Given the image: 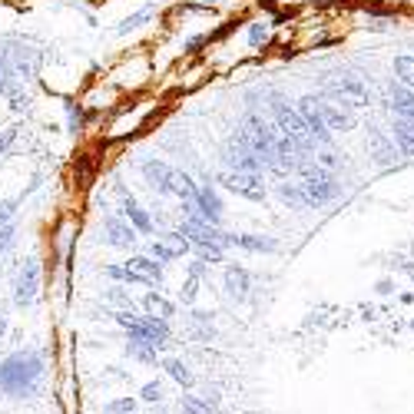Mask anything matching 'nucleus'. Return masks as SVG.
<instances>
[{"label": "nucleus", "mask_w": 414, "mask_h": 414, "mask_svg": "<svg viewBox=\"0 0 414 414\" xmlns=\"http://www.w3.org/2000/svg\"><path fill=\"white\" fill-rule=\"evenodd\" d=\"M139 398H143V401H163V391H159L156 381H149V385L139 388Z\"/></svg>", "instance_id": "nucleus-29"}, {"label": "nucleus", "mask_w": 414, "mask_h": 414, "mask_svg": "<svg viewBox=\"0 0 414 414\" xmlns=\"http://www.w3.org/2000/svg\"><path fill=\"white\" fill-rule=\"evenodd\" d=\"M14 216H17V199H3V202H0V229H3V225H14Z\"/></svg>", "instance_id": "nucleus-27"}, {"label": "nucleus", "mask_w": 414, "mask_h": 414, "mask_svg": "<svg viewBox=\"0 0 414 414\" xmlns=\"http://www.w3.org/2000/svg\"><path fill=\"white\" fill-rule=\"evenodd\" d=\"M193 202H196V209H199V216H202L206 222H212V225L219 222V216H222V202H219V196L212 193L209 186H199V193H196Z\"/></svg>", "instance_id": "nucleus-9"}, {"label": "nucleus", "mask_w": 414, "mask_h": 414, "mask_svg": "<svg viewBox=\"0 0 414 414\" xmlns=\"http://www.w3.org/2000/svg\"><path fill=\"white\" fill-rule=\"evenodd\" d=\"M378 292H381V295H391V292H395V282H378Z\"/></svg>", "instance_id": "nucleus-33"}, {"label": "nucleus", "mask_w": 414, "mask_h": 414, "mask_svg": "<svg viewBox=\"0 0 414 414\" xmlns=\"http://www.w3.org/2000/svg\"><path fill=\"white\" fill-rule=\"evenodd\" d=\"M216 182H219L222 189H229V193L252 199V202H262V199H266V186H262V179L252 176V173H222Z\"/></svg>", "instance_id": "nucleus-4"}, {"label": "nucleus", "mask_w": 414, "mask_h": 414, "mask_svg": "<svg viewBox=\"0 0 414 414\" xmlns=\"http://www.w3.org/2000/svg\"><path fill=\"white\" fill-rule=\"evenodd\" d=\"M37 292H40V262L30 255V259H24V266L17 268V275H14V302H17V309L33 305Z\"/></svg>", "instance_id": "nucleus-3"}, {"label": "nucleus", "mask_w": 414, "mask_h": 414, "mask_svg": "<svg viewBox=\"0 0 414 414\" xmlns=\"http://www.w3.org/2000/svg\"><path fill=\"white\" fill-rule=\"evenodd\" d=\"M153 14H156L153 7H143L139 14H133V17H130V20H123V24H119V27H117V33H133L136 27H143L146 20H153Z\"/></svg>", "instance_id": "nucleus-22"}, {"label": "nucleus", "mask_w": 414, "mask_h": 414, "mask_svg": "<svg viewBox=\"0 0 414 414\" xmlns=\"http://www.w3.org/2000/svg\"><path fill=\"white\" fill-rule=\"evenodd\" d=\"M206 3H216V0H206Z\"/></svg>", "instance_id": "nucleus-37"}, {"label": "nucleus", "mask_w": 414, "mask_h": 414, "mask_svg": "<svg viewBox=\"0 0 414 414\" xmlns=\"http://www.w3.org/2000/svg\"><path fill=\"white\" fill-rule=\"evenodd\" d=\"M322 163H325V166H335V163H338V156H331V153H322Z\"/></svg>", "instance_id": "nucleus-34"}, {"label": "nucleus", "mask_w": 414, "mask_h": 414, "mask_svg": "<svg viewBox=\"0 0 414 414\" xmlns=\"http://www.w3.org/2000/svg\"><path fill=\"white\" fill-rule=\"evenodd\" d=\"M202 44H206V37H193V40H189V50H199Z\"/></svg>", "instance_id": "nucleus-35"}, {"label": "nucleus", "mask_w": 414, "mask_h": 414, "mask_svg": "<svg viewBox=\"0 0 414 414\" xmlns=\"http://www.w3.org/2000/svg\"><path fill=\"white\" fill-rule=\"evenodd\" d=\"M130 355H136L143 365H156V348H149L143 341H130Z\"/></svg>", "instance_id": "nucleus-23"}, {"label": "nucleus", "mask_w": 414, "mask_h": 414, "mask_svg": "<svg viewBox=\"0 0 414 414\" xmlns=\"http://www.w3.org/2000/svg\"><path fill=\"white\" fill-rule=\"evenodd\" d=\"M395 74H398V80L404 83V87L414 89V57L411 53H404V57L395 60Z\"/></svg>", "instance_id": "nucleus-21"}, {"label": "nucleus", "mask_w": 414, "mask_h": 414, "mask_svg": "<svg viewBox=\"0 0 414 414\" xmlns=\"http://www.w3.org/2000/svg\"><path fill=\"white\" fill-rule=\"evenodd\" d=\"M298 186L309 196V206H325V202H331V199L341 193L338 179L331 176L328 169H322V166L302 169V182H298Z\"/></svg>", "instance_id": "nucleus-2"}, {"label": "nucleus", "mask_w": 414, "mask_h": 414, "mask_svg": "<svg viewBox=\"0 0 414 414\" xmlns=\"http://www.w3.org/2000/svg\"><path fill=\"white\" fill-rule=\"evenodd\" d=\"M133 239H136V229L126 219H119V216L106 219V242H110V245H117V249H130Z\"/></svg>", "instance_id": "nucleus-8"}, {"label": "nucleus", "mask_w": 414, "mask_h": 414, "mask_svg": "<svg viewBox=\"0 0 414 414\" xmlns=\"http://www.w3.org/2000/svg\"><path fill=\"white\" fill-rule=\"evenodd\" d=\"M14 139H17V130H7V133H0V156L7 153V146H10Z\"/></svg>", "instance_id": "nucleus-32"}, {"label": "nucleus", "mask_w": 414, "mask_h": 414, "mask_svg": "<svg viewBox=\"0 0 414 414\" xmlns=\"http://www.w3.org/2000/svg\"><path fill=\"white\" fill-rule=\"evenodd\" d=\"M126 272L133 275V282H143V285H159L163 282V268L153 255H133L126 262Z\"/></svg>", "instance_id": "nucleus-7"}, {"label": "nucleus", "mask_w": 414, "mask_h": 414, "mask_svg": "<svg viewBox=\"0 0 414 414\" xmlns=\"http://www.w3.org/2000/svg\"><path fill=\"white\" fill-rule=\"evenodd\" d=\"M295 110L302 113V119H305V130H309L311 143H328V139H331V130L325 126V119L318 113V100H315V96H302Z\"/></svg>", "instance_id": "nucleus-5"}, {"label": "nucleus", "mask_w": 414, "mask_h": 414, "mask_svg": "<svg viewBox=\"0 0 414 414\" xmlns=\"http://www.w3.org/2000/svg\"><path fill=\"white\" fill-rule=\"evenodd\" d=\"M14 225H3V229H0V255H3V249H7V245H10V239H14Z\"/></svg>", "instance_id": "nucleus-31"}, {"label": "nucleus", "mask_w": 414, "mask_h": 414, "mask_svg": "<svg viewBox=\"0 0 414 414\" xmlns=\"http://www.w3.org/2000/svg\"><path fill=\"white\" fill-rule=\"evenodd\" d=\"M0 74H3V67H0Z\"/></svg>", "instance_id": "nucleus-38"}, {"label": "nucleus", "mask_w": 414, "mask_h": 414, "mask_svg": "<svg viewBox=\"0 0 414 414\" xmlns=\"http://www.w3.org/2000/svg\"><path fill=\"white\" fill-rule=\"evenodd\" d=\"M279 196H282V202H288L292 209H305V206H309V196H305V189H302V186H292V182H282Z\"/></svg>", "instance_id": "nucleus-18"}, {"label": "nucleus", "mask_w": 414, "mask_h": 414, "mask_svg": "<svg viewBox=\"0 0 414 414\" xmlns=\"http://www.w3.org/2000/svg\"><path fill=\"white\" fill-rule=\"evenodd\" d=\"M411 328H414V325H411Z\"/></svg>", "instance_id": "nucleus-39"}, {"label": "nucleus", "mask_w": 414, "mask_h": 414, "mask_svg": "<svg viewBox=\"0 0 414 414\" xmlns=\"http://www.w3.org/2000/svg\"><path fill=\"white\" fill-rule=\"evenodd\" d=\"M318 100V96H315ZM318 113H322V119H325L328 130H352V119H348V113H341L335 103H328V100H318Z\"/></svg>", "instance_id": "nucleus-14"}, {"label": "nucleus", "mask_w": 414, "mask_h": 414, "mask_svg": "<svg viewBox=\"0 0 414 414\" xmlns=\"http://www.w3.org/2000/svg\"><path fill=\"white\" fill-rule=\"evenodd\" d=\"M391 93V110L398 113V117H404V119H414V89L411 87H395L388 89Z\"/></svg>", "instance_id": "nucleus-13"}, {"label": "nucleus", "mask_w": 414, "mask_h": 414, "mask_svg": "<svg viewBox=\"0 0 414 414\" xmlns=\"http://www.w3.org/2000/svg\"><path fill=\"white\" fill-rule=\"evenodd\" d=\"M182 411L186 414H216V404L209 398H199V395H186V398H182Z\"/></svg>", "instance_id": "nucleus-20"}, {"label": "nucleus", "mask_w": 414, "mask_h": 414, "mask_svg": "<svg viewBox=\"0 0 414 414\" xmlns=\"http://www.w3.org/2000/svg\"><path fill=\"white\" fill-rule=\"evenodd\" d=\"M163 368L179 388H193V374H189V368H186V361H179V358H166Z\"/></svg>", "instance_id": "nucleus-16"}, {"label": "nucleus", "mask_w": 414, "mask_h": 414, "mask_svg": "<svg viewBox=\"0 0 414 414\" xmlns=\"http://www.w3.org/2000/svg\"><path fill=\"white\" fill-rule=\"evenodd\" d=\"M236 245L239 249H249V252H275L279 242L275 239H266V236H236Z\"/></svg>", "instance_id": "nucleus-17"}, {"label": "nucleus", "mask_w": 414, "mask_h": 414, "mask_svg": "<svg viewBox=\"0 0 414 414\" xmlns=\"http://www.w3.org/2000/svg\"><path fill=\"white\" fill-rule=\"evenodd\" d=\"M249 288H252V275L245 272V268H242V266H229V268H225V292H229V295L245 298V295H249Z\"/></svg>", "instance_id": "nucleus-10"}, {"label": "nucleus", "mask_w": 414, "mask_h": 414, "mask_svg": "<svg viewBox=\"0 0 414 414\" xmlns=\"http://www.w3.org/2000/svg\"><path fill=\"white\" fill-rule=\"evenodd\" d=\"M119 193H123V212H126V219L136 225V232H146L149 236V232H153V219H149V212H143L139 202H136L126 189H119Z\"/></svg>", "instance_id": "nucleus-11"}, {"label": "nucleus", "mask_w": 414, "mask_h": 414, "mask_svg": "<svg viewBox=\"0 0 414 414\" xmlns=\"http://www.w3.org/2000/svg\"><path fill=\"white\" fill-rule=\"evenodd\" d=\"M199 255L206 259V262H222V245H199Z\"/></svg>", "instance_id": "nucleus-30"}, {"label": "nucleus", "mask_w": 414, "mask_h": 414, "mask_svg": "<svg viewBox=\"0 0 414 414\" xmlns=\"http://www.w3.org/2000/svg\"><path fill=\"white\" fill-rule=\"evenodd\" d=\"M139 169H143V179H146L156 193L173 196V179H176V169H169V166L159 163V159H146Z\"/></svg>", "instance_id": "nucleus-6"}, {"label": "nucleus", "mask_w": 414, "mask_h": 414, "mask_svg": "<svg viewBox=\"0 0 414 414\" xmlns=\"http://www.w3.org/2000/svg\"><path fill=\"white\" fill-rule=\"evenodd\" d=\"M163 242H166V245H169L173 252H176V255H186V252H189V239L182 236L179 229H176V232H169V236H166Z\"/></svg>", "instance_id": "nucleus-24"}, {"label": "nucleus", "mask_w": 414, "mask_h": 414, "mask_svg": "<svg viewBox=\"0 0 414 414\" xmlns=\"http://www.w3.org/2000/svg\"><path fill=\"white\" fill-rule=\"evenodd\" d=\"M133 414H136V411H133Z\"/></svg>", "instance_id": "nucleus-40"}, {"label": "nucleus", "mask_w": 414, "mask_h": 414, "mask_svg": "<svg viewBox=\"0 0 414 414\" xmlns=\"http://www.w3.org/2000/svg\"><path fill=\"white\" fill-rule=\"evenodd\" d=\"M335 93H348V96H352V100H355V103H368V89H365V83H361V80H355V76H341L338 83H335Z\"/></svg>", "instance_id": "nucleus-15"}, {"label": "nucleus", "mask_w": 414, "mask_h": 414, "mask_svg": "<svg viewBox=\"0 0 414 414\" xmlns=\"http://www.w3.org/2000/svg\"><path fill=\"white\" fill-rule=\"evenodd\" d=\"M136 411V401L133 398H117L106 404V414H133Z\"/></svg>", "instance_id": "nucleus-25"}, {"label": "nucleus", "mask_w": 414, "mask_h": 414, "mask_svg": "<svg viewBox=\"0 0 414 414\" xmlns=\"http://www.w3.org/2000/svg\"><path fill=\"white\" fill-rule=\"evenodd\" d=\"M3 331H7V322H3V318H0V338H3Z\"/></svg>", "instance_id": "nucleus-36"}, {"label": "nucleus", "mask_w": 414, "mask_h": 414, "mask_svg": "<svg viewBox=\"0 0 414 414\" xmlns=\"http://www.w3.org/2000/svg\"><path fill=\"white\" fill-rule=\"evenodd\" d=\"M149 252H153V259H156V262H173V259H179V255L169 249L166 242H153V245H149Z\"/></svg>", "instance_id": "nucleus-26"}, {"label": "nucleus", "mask_w": 414, "mask_h": 414, "mask_svg": "<svg viewBox=\"0 0 414 414\" xmlns=\"http://www.w3.org/2000/svg\"><path fill=\"white\" fill-rule=\"evenodd\" d=\"M391 133H395V143L404 156H414V119L398 117L391 123Z\"/></svg>", "instance_id": "nucleus-12"}, {"label": "nucleus", "mask_w": 414, "mask_h": 414, "mask_svg": "<svg viewBox=\"0 0 414 414\" xmlns=\"http://www.w3.org/2000/svg\"><path fill=\"white\" fill-rule=\"evenodd\" d=\"M143 309H146L149 315H156V318H163V322L166 318H173V311H176L166 298H159V295H146L143 298Z\"/></svg>", "instance_id": "nucleus-19"}, {"label": "nucleus", "mask_w": 414, "mask_h": 414, "mask_svg": "<svg viewBox=\"0 0 414 414\" xmlns=\"http://www.w3.org/2000/svg\"><path fill=\"white\" fill-rule=\"evenodd\" d=\"M266 37H268L266 24H252V27H249V44L252 46H262V44H266Z\"/></svg>", "instance_id": "nucleus-28"}, {"label": "nucleus", "mask_w": 414, "mask_h": 414, "mask_svg": "<svg viewBox=\"0 0 414 414\" xmlns=\"http://www.w3.org/2000/svg\"><path fill=\"white\" fill-rule=\"evenodd\" d=\"M44 378V358L37 352H14L0 361V391L10 398H30Z\"/></svg>", "instance_id": "nucleus-1"}]
</instances>
